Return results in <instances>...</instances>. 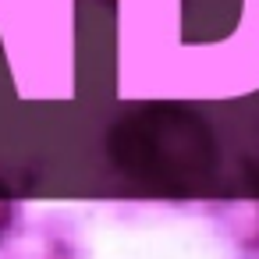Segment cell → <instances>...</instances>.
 <instances>
[{
    "instance_id": "obj_1",
    "label": "cell",
    "mask_w": 259,
    "mask_h": 259,
    "mask_svg": "<svg viewBox=\"0 0 259 259\" xmlns=\"http://www.w3.org/2000/svg\"><path fill=\"white\" fill-rule=\"evenodd\" d=\"M71 18H75V0H29V39H25V57L47 43L57 47L71 43ZM22 57V64H25Z\"/></svg>"
},
{
    "instance_id": "obj_2",
    "label": "cell",
    "mask_w": 259,
    "mask_h": 259,
    "mask_svg": "<svg viewBox=\"0 0 259 259\" xmlns=\"http://www.w3.org/2000/svg\"><path fill=\"white\" fill-rule=\"evenodd\" d=\"M11 217H15V206H11V199L0 192V238H4V231L11 227Z\"/></svg>"
}]
</instances>
